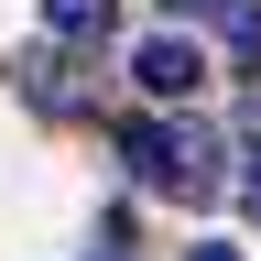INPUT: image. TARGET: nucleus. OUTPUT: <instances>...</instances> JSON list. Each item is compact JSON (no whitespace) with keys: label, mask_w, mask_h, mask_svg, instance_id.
Segmentation results:
<instances>
[{"label":"nucleus","mask_w":261,"mask_h":261,"mask_svg":"<svg viewBox=\"0 0 261 261\" xmlns=\"http://www.w3.org/2000/svg\"><path fill=\"white\" fill-rule=\"evenodd\" d=\"M120 163H130L152 196H174V120H130V130H120Z\"/></svg>","instance_id":"2"},{"label":"nucleus","mask_w":261,"mask_h":261,"mask_svg":"<svg viewBox=\"0 0 261 261\" xmlns=\"http://www.w3.org/2000/svg\"><path fill=\"white\" fill-rule=\"evenodd\" d=\"M185 261H240V250H228V240H196V250H185Z\"/></svg>","instance_id":"6"},{"label":"nucleus","mask_w":261,"mask_h":261,"mask_svg":"<svg viewBox=\"0 0 261 261\" xmlns=\"http://www.w3.org/2000/svg\"><path fill=\"white\" fill-rule=\"evenodd\" d=\"M109 22H120V0H44L55 44H109Z\"/></svg>","instance_id":"3"},{"label":"nucleus","mask_w":261,"mask_h":261,"mask_svg":"<svg viewBox=\"0 0 261 261\" xmlns=\"http://www.w3.org/2000/svg\"><path fill=\"white\" fill-rule=\"evenodd\" d=\"M218 22H228V55H240V65H261V0H228Z\"/></svg>","instance_id":"4"},{"label":"nucleus","mask_w":261,"mask_h":261,"mask_svg":"<svg viewBox=\"0 0 261 261\" xmlns=\"http://www.w3.org/2000/svg\"><path fill=\"white\" fill-rule=\"evenodd\" d=\"M250 196H261V185H250Z\"/></svg>","instance_id":"7"},{"label":"nucleus","mask_w":261,"mask_h":261,"mask_svg":"<svg viewBox=\"0 0 261 261\" xmlns=\"http://www.w3.org/2000/svg\"><path fill=\"white\" fill-rule=\"evenodd\" d=\"M130 76H142V98H152V109H174V98H196V87H207V55H196L185 33H152V44L130 55Z\"/></svg>","instance_id":"1"},{"label":"nucleus","mask_w":261,"mask_h":261,"mask_svg":"<svg viewBox=\"0 0 261 261\" xmlns=\"http://www.w3.org/2000/svg\"><path fill=\"white\" fill-rule=\"evenodd\" d=\"M163 11H174V22H207V11H228V0H163Z\"/></svg>","instance_id":"5"}]
</instances>
